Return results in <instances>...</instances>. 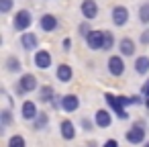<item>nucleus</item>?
<instances>
[{"mask_svg": "<svg viewBox=\"0 0 149 147\" xmlns=\"http://www.w3.org/2000/svg\"><path fill=\"white\" fill-rule=\"evenodd\" d=\"M8 147H25V139L21 135H13L8 139Z\"/></svg>", "mask_w": 149, "mask_h": 147, "instance_id": "23", "label": "nucleus"}, {"mask_svg": "<svg viewBox=\"0 0 149 147\" xmlns=\"http://www.w3.org/2000/svg\"><path fill=\"white\" fill-rule=\"evenodd\" d=\"M0 118H2V125H4V127H6V125H10V121H13L10 110H8V108H4L2 112H0Z\"/></svg>", "mask_w": 149, "mask_h": 147, "instance_id": "26", "label": "nucleus"}, {"mask_svg": "<svg viewBox=\"0 0 149 147\" xmlns=\"http://www.w3.org/2000/svg\"><path fill=\"white\" fill-rule=\"evenodd\" d=\"M135 72L137 74H147L149 72V57L147 55H141L135 59Z\"/></svg>", "mask_w": 149, "mask_h": 147, "instance_id": "18", "label": "nucleus"}, {"mask_svg": "<svg viewBox=\"0 0 149 147\" xmlns=\"http://www.w3.org/2000/svg\"><path fill=\"white\" fill-rule=\"evenodd\" d=\"M86 43L92 51H102L104 49V31H92L88 37H86Z\"/></svg>", "mask_w": 149, "mask_h": 147, "instance_id": "3", "label": "nucleus"}, {"mask_svg": "<svg viewBox=\"0 0 149 147\" xmlns=\"http://www.w3.org/2000/svg\"><path fill=\"white\" fill-rule=\"evenodd\" d=\"M41 29H43L45 33L55 31V29H57V17H53V15H43V17H41Z\"/></svg>", "mask_w": 149, "mask_h": 147, "instance_id": "14", "label": "nucleus"}, {"mask_svg": "<svg viewBox=\"0 0 149 147\" xmlns=\"http://www.w3.org/2000/svg\"><path fill=\"white\" fill-rule=\"evenodd\" d=\"M37 35L35 33H23V37H21V45H23V49H27V51H33V49H37Z\"/></svg>", "mask_w": 149, "mask_h": 147, "instance_id": "13", "label": "nucleus"}, {"mask_svg": "<svg viewBox=\"0 0 149 147\" xmlns=\"http://www.w3.org/2000/svg\"><path fill=\"white\" fill-rule=\"evenodd\" d=\"M108 72L112 74V76H123L125 74V61H123V57H118V55H112L110 59H108Z\"/></svg>", "mask_w": 149, "mask_h": 147, "instance_id": "6", "label": "nucleus"}, {"mask_svg": "<svg viewBox=\"0 0 149 147\" xmlns=\"http://www.w3.org/2000/svg\"><path fill=\"white\" fill-rule=\"evenodd\" d=\"M61 45H63V49H70V47H72V39H63Z\"/></svg>", "mask_w": 149, "mask_h": 147, "instance_id": "31", "label": "nucleus"}, {"mask_svg": "<svg viewBox=\"0 0 149 147\" xmlns=\"http://www.w3.org/2000/svg\"><path fill=\"white\" fill-rule=\"evenodd\" d=\"M10 8H13V0H0V13L2 15L10 13Z\"/></svg>", "mask_w": 149, "mask_h": 147, "instance_id": "25", "label": "nucleus"}, {"mask_svg": "<svg viewBox=\"0 0 149 147\" xmlns=\"http://www.w3.org/2000/svg\"><path fill=\"white\" fill-rule=\"evenodd\" d=\"M104 147H118V143H116L114 139H108V141L104 143Z\"/></svg>", "mask_w": 149, "mask_h": 147, "instance_id": "30", "label": "nucleus"}, {"mask_svg": "<svg viewBox=\"0 0 149 147\" xmlns=\"http://www.w3.org/2000/svg\"><path fill=\"white\" fill-rule=\"evenodd\" d=\"M59 129H61V137H63V139L70 141V139L76 137V129H74V123H72V121H63Z\"/></svg>", "mask_w": 149, "mask_h": 147, "instance_id": "17", "label": "nucleus"}, {"mask_svg": "<svg viewBox=\"0 0 149 147\" xmlns=\"http://www.w3.org/2000/svg\"><path fill=\"white\" fill-rule=\"evenodd\" d=\"M141 43H143V45H149V29L141 33Z\"/></svg>", "mask_w": 149, "mask_h": 147, "instance_id": "28", "label": "nucleus"}, {"mask_svg": "<svg viewBox=\"0 0 149 147\" xmlns=\"http://www.w3.org/2000/svg\"><path fill=\"white\" fill-rule=\"evenodd\" d=\"M47 123H49V116H47L45 112H39V116L33 121V129H35V131H41Z\"/></svg>", "mask_w": 149, "mask_h": 147, "instance_id": "20", "label": "nucleus"}, {"mask_svg": "<svg viewBox=\"0 0 149 147\" xmlns=\"http://www.w3.org/2000/svg\"><path fill=\"white\" fill-rule=\"evenodd\" d=\"M118 49H120L123 55H133V53H135V41H133L131 37H125V39H120Z\"/></svg>", "mask_w": 149, "mask_h": 147, "instance_id": "15", "label": "nucleus"}, {"mask_svg": "<svg viewBox=\"0 0 149 147\" xmlns=\"http://www.w3.org/2000/svg\"><path fill=\"white\" fill-rule=\"evenodd\" d=\"M106 98V102H108V106L114 110V114L118 116V118H127L129 114H127V110H125V96H114V94H106L104 96Z\"/></svg>", "mask_w": 149, "mask_h": 147, "instance_id": "1", "label": "nucleus"}, {"mask_svg": "<svg viewBox=\"0 0 149 147\" xmlns=\"http://www.w3.org/2000/svg\"><path fill=\"white\" fill-rule=\"evenodd\" d=\"M21 114H23L25 121H35V118L39 116L37 104H35L33 100H25V102H23V108H21Z\"/></svg>", "mask_w": 149, "mask_h": 147, "instance_id": "7", "label": "nucleus"}, {"mask_svg": "<svg viewBox=\"0 0 149 147\" xmlns=\"http://www.w3.org/2000/svg\"><path fill=\"white\" fill-rule=\"evenodd\" d=\"M125 137H127L129 143H143V139H145V129H143V125H141V123L133 125V127L127 131Z\"/></svg>", "mask_w": 149, "mask_h": 147, "instance_id": "4", "label": "nucleus"}, {"mask_svg": "<svg viewBox=\"0 0 149 147\" xmlns=\"http://www.w3.org/2000/svg\"><path fill=\"white\" fill-rule=\"evenodd\" d=\"M35 65H37L39 70H47V68L51 65V53L45 51V49L37 51V53H35Z\"/></svg>", "mask_w": 149, "mask_h": 147, "instance_id": "12", "label": "nucleus"}, {"mask_svg": "<svg viewBox=\"0 0 149 147\" xmlns=\"http://www.w3.org/2000/svg\"><path fill=\"white\" fill-rule=\"evenodd\" d=\"M127 21H129V10L125 6H114L112 8V23L116 27H123V25H127Z\"/></svg>", "mask_w": 149, "mask_h": 147, "instance_id": "9", "label": "nucleus"}, {"mask_svg": "<svg viewBox=\"0 0 149 147\" xmlns=\"http://www.w3.org/2000/svg\"><path fill=\"white\" fill-rule=\"evenodd\" d=\"M139 19L141 23H149V2H143L139 6Z\"/></svg>", "mask_w": 149, "mask_h": 147, "instance_id": "22", "label": "nucleus"}, {"mask_svg": "<svg viewBox=\"0 0 149 147\" xmlns=\"http://www.w3.org/2000/svg\"><path fill=\"white\" fill-rule=\"evenodd\" d=\"M37 88V78L33 74H23L19 80V90L21 92H33Z\"/></svg>", "mask_w": 149, "mask_h": 147, "instance_id": "5", "label": "nucleus"}, {"mask_svg": "<svg viewBox=\"0 0 149 147\" xmlns=\"http://www.w3.org/2000/svg\"><path fill=\"white\" fill-rule=\"evenodd\" d=\"M82 17H86L88 21H92V19L98 17V4H96V0H84V2H82Z\"/></svg>", "mask_w": 149, "mask_h": 147, "instance_id": "8", "label": "nucleus"}, {"mask_svg": "<svg viewBox=\"0 0 149 147\" xmlns=\"http://www.w3.org/2000/svg\"><path fill=\"white\" fill-rule=\"evenodd\" d=\"M90 33H92V31H90V27H88L86 23H84V25H80V35H86V37H88Z\"/></svg>", "mask_w": 149, "mask_h": 147, "instance_id": "27", "label": "nucleus"}, {"mask_svg": "<svg viewBox=\"0 0 149 147\" xmlns=\"http://www.w3.org/2000/svg\"><path fill=\"white\" fill-rule=\"evenodd\" d=\"M21 68H23V65H21V61H19L15 55H10V57L6 59V70H8V72H21Z\"/></svg>", "mask_w": 149, "mask_h": 147, "instance_id": "21", "label": "nucleus"}, {"mask_svg": "<svg viewBox=\"0 0 149 147\" xmlns=\"http://www.w3.org/2000/svg\"><path fill=\"white\" fill-rule=\"evenodd\" d=\"M112 45H114V37H112V33L104 31V49H102V51H108Z\"/></svg>", "mask_w": 149, "mask_h": 147, "instance_id": "24", "label": "nucleus"}, {"mask_svg": "<svg viewBox=\"0 0 149 147\" xmlns=\"http://www.w3.org/2000/svg\"><path fill=\"white\" fill-rule=\"evenodd\" d=\"M145 147H149V141H147V143H145Z\"/></svg>", "mask_w": 149, "mask_h": 147, "instance_id": "32", "label": "nucleus"}, {"mask_svg": "<svg viewBox=\"0 0 149 147\" xmlns=\"http://www.w3.org/2000/svg\"><path fill=\"white\" fill-rule=\"evenodd\" d=\"M72 76H74V72H72V68H70L68 63H61V65L57 68V80H59V82L65 84V82L72 80Z\"/></svg>", "mask_w": 149, "mask_h": 147, "instance_id": "16", "label": "nucleus"}, {"mask_svg": "<svg viewBox=\"0 0 149 147\" xmlns=\"http://www.w3.org/2000/svg\"><path fill=\"white\" fill-rule=\"evenodd\" d=\"M94 123H96V127H100V129H106V127H110V123H112V116H110V112H108V110L100 108V110H96V114H94Z\"/></svg>", "mask_w": 149, "mask_h": 147, "instance_id": "11", "label": "nucleus"}, {"mask_svg": "<svg viewBox=\"0 0 149 147\" xmlns=\"http://www.w3.org/2000/svg\"><path fill=\"white\" fill-rule=\"evenodd\" d=\"M31 23H33V17H31V13L29 10H19L17 15H15V21H13V25H15V29L17 31H27L29 27H31Z\"/></svg>", "mask_w": 149, "mask_h": 147, "instance_id": "2", "label": "nucleus"}, {"mask_svg": "<svg viewBox=\"0 0 149 147\" xmlns=\"http://www.w3.org/2000/svg\"><path fill=\"white\" fill-rule=\"evenodd\" d=\"M82 127H84L86 131H90V129H92V123H90L88 118H82Z\"/></svg>", "mask_w": 149, "mask_h": 147, "instance_id": "29", "label": "nucleus"}, {"mask_svg": "<svg viewBox=\"0 0 149 147\" xmlns=\"http://www.w3.org/2000/svg\"><path fill=\"white\" fill-rule=\"evenodd\" d=\"M78 106H80V98H78L76 94H65V96L61 98V108H63L65 112L78 110Z\"/></svg>", "mask_w": 149, "mask_h": 147, "instance_id": "10", "label": "nucleus"}, {"mask_svg": "<svg viewBox=\"0 0 149 147\" xmlns=\"http://www.w3.org/2000/svg\"><path fill=\"white\" fill-rule=\"evenodd\" d=\"M39 100L41 102H51L53 100V88L51 86H43L39 90Z\"/></svg>", "mask_w": 149, "mask_h": 147, "instance_id": "19", "label": "nucleus"}]
</instances>
